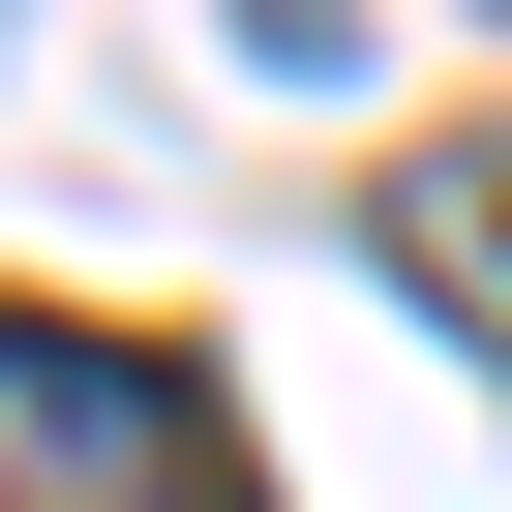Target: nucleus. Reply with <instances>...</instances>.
I'll use <instances>...</instances> for the list:
<instances>
[{
    "mask_svg": "<svg viewBox=\"0 0 512 512\" xmlns=\"http://www.w3.org/2000/svg\"><path fill=\"white\" fill-rule=\"evenodd\" d=\"M0 512H272L211 422V362L151 332H61V302H0Z\"/></svg>",
    "mask_w": 512,
    "mask_h": 512,
    "instance_id": "nucleus-1",
    "label": "nucleus"
}]
</instances>
